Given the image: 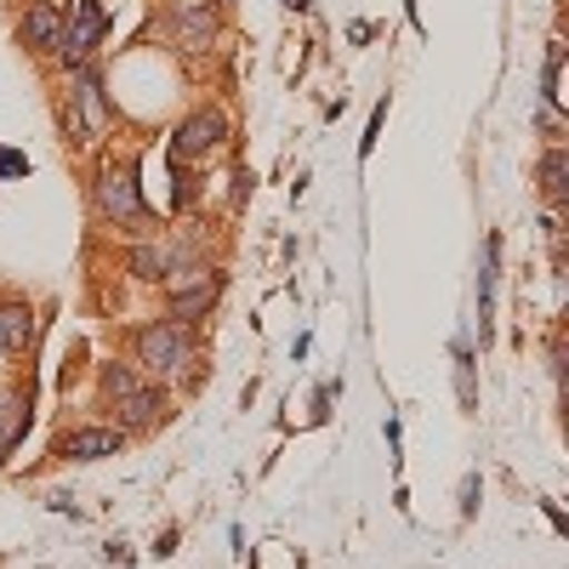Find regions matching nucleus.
<instances>
[{"label":"nucleus","instance_id":"15","mask_svg":"<svg viewBox=\"0 0 569 569\" xmlns=\"http://www.w3.org/2000/svg\"><path fill=\"white\" fill-rule=\"evenodd\" d=\"M541 194H547V206H558L563 194H569V182H563V149H558V142H552V149L541 154Z\"/></svg>","mask_w":569,"mask_h":569},{"label":"nucleus","instance_id":"9","mask_svg":"<svg viewBox=\"0 0 569 569\" xmlns=\"http://www.w3.org/2000/svg\"><path fill=\"white\" fill-rule=\"evenodd\" d=\"M18 34H23L29 52H58L63 46V7L58 0H34V7L23 12V23H18Z\"/></svg>","mask_w":569,"mask_h":569},{"label":"nucleus","instance_id":"20","mask_svg":"<svg viewBox=\"0 0 569 569\" xmlns=\"http://www.w3.org/2000/svg\"><path fill=\"white\" fill-rule=\"evenodd\" d=\"M18 171H29V160L12 154V149H0V177H18Z\"/></svg>","mask_w":569,"mask_h":569},{"label":"nucleus","instance_id":"18","mask_svg":"<svg viewBox=\"0 0 569 569\" xmlns=\"http://www.w3.org/2000/svg\"><path fill=\"white\" fill-rule=\"evenodd\" d=\"M137 388V376L126 370V365H103V393L109 399H120V393H131Z\"/></svg>","mask_w":569,"mask_h":569},{"label":"nucleus","instance_id":"4","mask_svg":"<svg viewBox=\"0 0 569 569\" xmlns=\"http://www.w3.org/2000/svg\"><path fill=\"white\" fill-rule=\"evenodd\" d=\"M166 284H171V319H177V325H194V319L211 313V302H217V291H222V273L188 268V279L177 273V279H166Z\"/></svg>","mask_w":569,"mask_h":569},{"label":"nucleus","instance_id":"11","mask_svg":"<svg viewBox=\"0 0 569 569\" xmlns=\"http://www.w3.org/2000/svg\"><path fill=\"white\" fill-rule=\"evenodd\" d=\"M114 421H120V433H126V427H154V421H166V393H160V388H131V393H120V399H114Z\"/></svg>","mask_w":569,"mask_h":569},{"label":"nucleus","instance_id":"21","mask_svg":"<svg viewBox=\"0 0 569 569\" xmlns=\"http://www.w3.org/2000/svg\"><path fill=\"white\" fill-rule=\"evenodd\" d=\"M284 7H308V0H284Z\"/></svg>","mask_w":569,"mask_h":569},{"label":"nucleus","instance_id":"7","mask_svg":"<svg viewBox=\"0 0 569 569\" xmlns=\"http://www.w3.org/2000/svg\"><path fill=\"white\" fill-rule=\"evenodd\" d=\"M120 445H126L120 427H69V433H58L52 456H63V461H103V456H120Z\"/></svg>","mask_w":569,"mask_h":569},{"label":"nucleus","instance_id":"17","mask_svg":"<svg viewBox=\"0 0 569 569\" xmlns=\"http://www.w3.org/2000/svg\"><path fill=\"white\" fill-rule=\"evenodd\" d=\"M456 382H461V405L472 410V348L456 342Z\"/></svg>","mask_w":569,"mask_h":569},{"label":"nucleus","instance_id":"2","mask_svg":"<svg viewBox=\"0 0 569 569\" xmlns=\"http://www.w3.org/2000/svg\"><path fill=\"white\" fill-rule=\"evenodd\" d=\"M131 359L149 376H182L194 365V337H188V325H177V319H154L131 337Z\"/></svg>","mask_w":569,"mask_h":569},{"label":"nucleus","instance_id":"1","mask_svg":"<svg viewBox=\"0 0 569 569\" xmlns=\"http://www.w3.org/2000/svg\"><path fill=\"white\" fill-rule=\"evenodd\" d=\"M91 200H98L103 222H114V228H149V206H142V182H137V160L131 154L98 166Z\"/></svg>","mask_w":569,"mask_h":569},{"label":"nucleus","instance_id":"8","mask_svg":"<svg viewBox=\"0 0 569 569\" xmlns=\"http://www.w3.org/2000/svg\"><path fill=\"white\" fill-rule=\"evenodd\" d=\"M166 18L182 40V52H200L217 29V0H166Z\"/></svg>","mask_w":569,"mask_h":569},{"label":"nucleus","instance_id":"3","mask_svg":"<svg viewBox=\"0 0 569 569\" xmlns=\"http://www.w3.org/2000/svg\"><path fill=\"white\" fill-rule=\"evenodd\" d=\"M109 120H114V109H109V98H103L98 69L74 63V69H69V131H74V142L103 137V131H109Z\"/></svg>","mask_w":569,"mask_h":569},{"label":"nucleus","instance_id":"13","mask_svg":"<svg viewBox=\"0 0 569 569\" xmlns=\"http://www.w3.org/2000/svg\"><path fill=\"white\" fill-rule=\"evenodd\" d=\"M34 342V308L29 302H0V353H23Z\"/></svg>","mask_w":569,"mask_h":569},{"label":"nucleus","instance_id":"16","mask_svg":"<svg viewBox=\"0 0 569 569\" xmlns=\"http://www.w3.org/2000/svg\"><path fill=\"white\" fill-rule=\"evenodd\" d=\"M558 74H563V46L552 40V46H547V69H541V98H547V109H558V103H563Z\"/></svg>","mask_w":569,"mask_h":569},{"label":"nucleus","instance_id":"6","mask_svg":"<svg viewBox=\"0 0 569 569\" xmlns=\"http://www.w3.org/2000/svg\"><path fill=\"white\" fill-rule=\"evenodd\" d=\"M222 137H228V120H222L217 109L188 114V120L177 126V137H171V160H206V154L222 149Z\"/></svg>","mask_w":569,"mask_h":569},{"label":"nucleus","instance_id":"14","mask_svg":"<svg viewBox=\"0 0 569 569\" xmlns=\"http://www.w3.org/2000/svg\"><path fill=\"white\" fill-rule=\"evenodd\" d=\"M496 257H501V240L490 233V240H485V268H479V342H490V291H496Z\"/></svg>","mask_w":569,"mask_h":569},{"label":"nucleus","instance_id":"19","mask_svg":"<svg viewBox=\"0 0 569 569\" xmlns=\"http://www.w3.org/2000/svg\"><path fill=\"white\" fill-rule=\"evenodd\" d=\"M382 120H388V103H376V114H370V126H365V137H359V154L376 149V137H382Z\"/></svg>","mask_w":569,"mask_h":569},{"label":"nucleus","instance_id":"5","mask_svg":"<svg viewBox=\"0 0 569 569\" xmlns=\"http://www.w3.org/2000/svg\"><path fill=\"white\" fill-rule=\"evenodd\" d=\"M103 29H109V12H103V0H74V18L63 23V46H58V58L74 69V63H86L91 58V46L103 40Z\"/></svg>","mask_w":569,"mask_h":569},{"label":"nucleus","instance_id":"10","mask_svg":"<svg viewBox=\"0 0 569 569\" xmlns=\"http://www.w3.org/2000/svg\"><path fill=\"white\" fill-rule=\"evenodd\" d=\"M29 421H34V393L29 388H12V393H0V461H7L23 433H29Z\"/></svg>","mask_w":569,"mask_h":569},{"label":"nucleus","instance_id":"12","mask_svg":"<svg viewBox=\"0 0 569 569\" xmlns=\"http://www.w3.org/2000/svg\"><path fill=\"white\" fill-rule=\"evenodd\" d=\"M194 262H188V251H171V246H160V240H149V246H137L131 251V273L137 279H177V273H188Z\"/></svg>","mask_w":569,"mask_h":569}]
</instances>
